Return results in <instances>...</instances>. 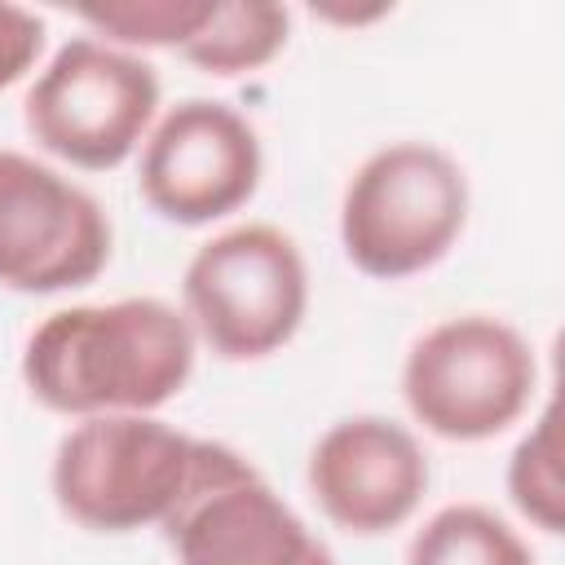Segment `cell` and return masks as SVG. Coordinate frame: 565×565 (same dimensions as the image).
<instances>
[{
    "mask_svg": "<svg viewBox=\"0 0 565 565\" xmlns=\"http://www.w3.org/2000/svg\"><path fill=\"white\" fill-rule=\"evenodd\" d=\"M194 371V327L159 296L71 305L22 349V384L57 415H150Z\"/></svg>",
    "mask_w": 565,
    "mask_h": 565,
    "instance_id": "1",
    "label": "cell"
},
{
    "mask_svg": "<svg viewBox=\"0 0 565 565\" xmlns=\"http://www.w3.org/2000/svg\"><path fill=\"white\" fill-rule=\"evenodd\" d=\"M468 221V177L433 141H393L358 163L340 199V243L366 278L433 269Z\"/></svg>",
    "mask_w": 565,
    "mask_h": 565,
    "instance_id": "2",
    "label": "cell"
},
{
    "mask_svg": "<svg viewBox=\"0 0 565 565\" xmlns=\"http://www.w3.org/2000/svg\"><path fill=\"white\" fill-rule=\"evenodd\" d=\"M194 335L225 362L278 353L305 322L309 269L291 234L265 221L207 238L181 278Z\"/></svg>",
    "mask_w": 565,
    "mask_h": 565,
    "instance_id": "3",
    "label": "cell"
},
{
    "mask_svg": "<svg viewBox=\"0 0 565 565\" xmlns=\"http://www.w3.org/2000/svg\"><path fill=\"white\" fill-rule=\"evenodd\" d=\"M539 384L530 340L494 313H459L428 327L402 362L411 415L441 441H486L512 428Z\"/></svg>",
    "mask_w": 565,
    "mask_h": 565,
    "instance_id": "4",
    "label": "cell"
},
{
    "mask_svg": "<svg viewBox=\"0 0 565 565\" xmlns=\"http://www.w3.org/2000/svg\"><path fill=\"white\" fill-rule=\"evenodd\" d=\"M159 110V75L93 35L66 40L35 75L22 102V124L40 150L84 168H119L146 137Z\"/></svg>",
    "mask_w": 565,
    "mask_h": 565,
    "instance_id": "5",
    "label": "cell"
},
{
    "mask_svg": "<svg viewBox=\"0 0 565 565\" xmlns=\"http://www.w3.org/2000/svg\"><path fill=\"white\" fill-rule=\"evenodd\" d=\"M199 437L154 415H88L53 455L57 508L97 534L159 525L177 503Z\"/></svg>",
    "mask_w": 565,
    "mask_h": 565,
    "instance_id": "6",
    "label": "cell"
},
{
    "mask_svg": "<svg viewBox=\"0 0 565 565\" xmlns=\"http://www.w3.org/2000/svg\"><path fill=\"white\" fill-rule=\"evenodd\" d=\"M159 530L177 565H335L331 547L225 441L199 437Z\"/></svg>",
    "mask_w": 565,
    "mask_h": 565,
    "instance_id": "7",
    "label": "cell"
},
{
    "mask_svg": "<svg viewBox=\"0 0 565 565\" xmlns=\"http://www.w3.org/2000/svg\"><path fill=\"white\" fill-rule=\"evenodd\" d=\"M110 260L102 203L57 168L0 150V287L66 291L93 282Z\"/></svg>",
    "mask_w": 565,
    "mask_h": 565,
    "instance_id": "8",
    "label": "cell"
},
{
    "mask_svg": "<svg viewBox=\"0 0 565 565\" xmlns=\"http://www.w3.org/2000/svg\"><path fill=\"white\" fill-rule=\"evenodd\" d=\"M260 185L256 128L225 102L185 97L146 137L137 190L177 225H207L238 212Z\"/></svg>",
    "mask_w": 565,
    "mask_h": 565,
    "instance_id": "9",
    "label": "cell"
},
{
    "mask_svg": "<svg viewBox=\"0 0 565 565\" xmlns=\"http://www.w3.org/2000/svg\"><path fill=\"white\" fill-rule=\"evenodd\" d=\"M309 494L349 534H388L415 516L428 459L411 428L384 415H349L309 450Z\"/></svg>",
    "mask_w": 565,
    "mask_h": 565,
    "instance_id": "10",
    "label": "cell"
},
{
    "mask_svg": "<svg viewBox=\"0 0 565 565\" xmlns=\"http://www.w3.org/2000/svg\"><path fill=\"white\" fill-rule=\"evenodd\" d=\"M291 31V13L287 4L274 0H230L207 9L203 26L177 49L190 66L207 71V75H243V71H260L269 66Z\"/></svg>",
    "mask_w": 565,
    "mask_h": 565,
    "instance_id": "11",
    "label": "cell"
},
{
    "mask_svg": "<svg viewBox=\"0 0 565 565\" xmlns=\"http://www.w3.org/2000/svg\"><path fill=\"white\" fill-rule=\"evenodd\" d=\"M406 565H534V552L490 508L450 503L411 539Z\"/></svg>",
    "mask_w": 565,
    "mask_h": 565,
    "instance_id": "12",
    "label": "cell"
},
{
    "mask_svg": "<svg viewBox=\"0 0 565 565\" xmlns=\"http://www.w3.org/2000/svg\"><path fill=\"white\" fill-rule=\"evenodd\" d=\"M508 494L525 521H534L543 534H561L565 525V481H561V428H556V402H547L534 419V428L516 441L508 459Z\"/></svg>",
    "mask_w": 565,
    "mask_h": 565,
    "instance_id": "13",
    "label": "cell"
},
{
    "mask_svg": "<svg viewBox=\"0 0 565 565\" xmlns=\"http://www.w3.org/2000/svg\"><path fill=\"white\" fill-rule=\"evenodd\" d=\"M212 0H106L75 9L106 44H141V49H181L207 18Z\"/></svg>",
    "mask_w": 565,
    "mask_h": 565,
    "instance_id": "14",
    "label": "cell"
},
{
    "mask_svg": "<svg viewBox=\"0 0 565 565\" xmlns=\"http://www.w3.org/2000/svg\"><path fill=\"white\" fill-rule=\"evenodd\" d=\"M44 49V22L31 9L0 4V88L18 84Z\"/></svg>",
    "mask_w": 565,
    "mask_h": 565,
    "instance_id": "15",
    "label": "cell"
}]
</instances>
